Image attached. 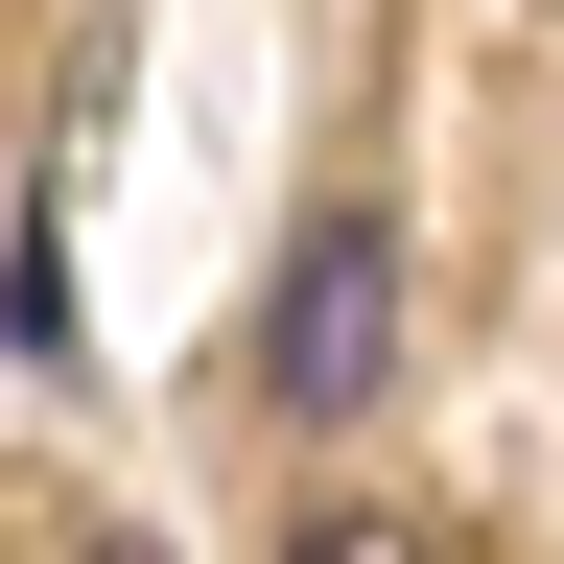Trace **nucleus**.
Instances as JSON below:
<instances>
[{
    "label": "nucleus",
    "instance_id": "3",
    "mask_svg": "<svg viewBox=\"0 0 564 564\" xmlns=\"http://www.w3.org/2000/svg\"><path fill=\"white\" fill-rule=\"evenodd\" d=\"M95 564H165V541H95Z\"/></svg>",
    "mask_w": 564,
    "mask_h": 564
},
{
    "label": "nucleus",
    "instance_id": "1",
    "mask_svg": "<svg viewBox=\"0 0 564 564\" xmlns=\"http://www.w3.org/2000/svg\"><path fill=\"white\" fill-rule=\"evenodd\" d=\"M259 400H282V423H377V400H400V236H377V212H306V236H282Z\"/></svg>",
    "mask_w": 564,
    "mask_h": 564
},
{
    "label": "nucleus",
    "instance_id": "2",
    "mask_svg": "<svg viewBox=\"0 0 564 564\" xmlns=\"http://www.w3.org/2000/svg\"><path fill=\"white\" fill-rule=\"evenodd\" d=\"M282 564H423L400 518H306V541H282Z\"/></svg>",
    "mask_w": 564,
    "mask_h": 564
}]
</instances>
